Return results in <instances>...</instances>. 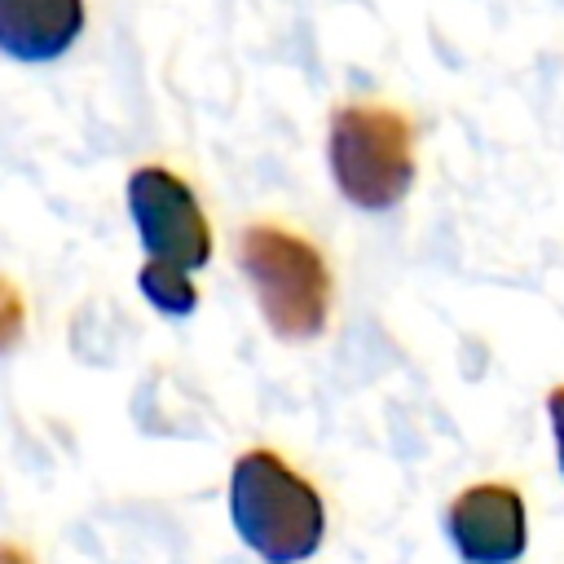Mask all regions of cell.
Instances as JSON below:
<instances>
[{"mask_svg":"<svg viewBox=\"0 0 564 564\" xmlns=\"http://www.w3.org/2000/svg\"><path fill=\"white\" fill-rule=\"evenodd\" d=\"M128 216L145 247V269L137 273L141 295L163 317H189L198 308L189 273L212 260V229L194 189L176 172L145 163L128 176Z\"/></svg>","mask_w":564,"mask_h":564,"instance_id":"1","label":"cell"},{"mask_svg":"<svg viewBox=\"0 0 564 564\" xmlns=\"http://www.w3.org/2000/svg\"><path fill=\"white\" fill-rule=\"evenodd\" d=\"M229 520L264 564H304L326 538L322 494L273 449L238 454L229 471Z\"/></svg>","mask_w":564,"mask_h":564,"instance_id":"2","label":"cell"},{"mask_svg":"<svg viewBox=\"0 0 564 564\" xmlns=\"http://www.w3.org/2000/svg\"><path fill=\"white\" fill-rule=\"evenodd\" d=\"M238 264L278 339L322 335L330 313V269L308 238L286 225H247L238 234Z\"/></svg>","mask_w":564,"mask_h":564,"instance_id":"3","label":"cell"},{"mask_svg":"<svg viewBox=\"0 0 564 564\" xmlns=\"http://www.w3.org/2000/svg\"><path fill=\"white\" fill-rule=\"evenodd\" d=\"M326 159L335 189L361 212L397 207L414 185V123L397 106L352 101L330 115Z\"/></svg>","mask_w":564,"mask_h":564,"instance_id":"4","label":"cell"},{"mask_svg":"<svg viewBox=\"0 0 564 564\" xmlns=\"http://www.w3.org/2000/svg\"><path fill=\"white\" fill-rule=\"evenodd\" d=\"M445 538L463 564H516L529 546L520 494L502 480L467 485L445 511Z\"/></svg>","mask_w":564,"mask_h":564,"instance_id":"5","label":"cell"},{"mask_svg":"<svg viewBox=\"0 0 564 564\" xmlns=\"http://www.w3.org/2000/svg\"><path fill=\"white\" fill-rule=\"evenodd\" d=\"M84 31V0H0V48L13 62H53Z\"/></svg>","mask_w":564,"mask_h":564,"instance_id":"6","label":"cell"},{"mask_svg":"<svg viewBox=\"0 0 564 564\" xmlns=\"http://www.w3.org/2000/svg\"><path fill=\"white\" fill-rule=\"evenodd\" d=\"M546 419H551V436H555V463H560V476H564V383L551 388V397H546Z\"/></svg>","mask_w":564,"mask_h":564,"instance_id":"7","label":"cell"}]
</instances>
